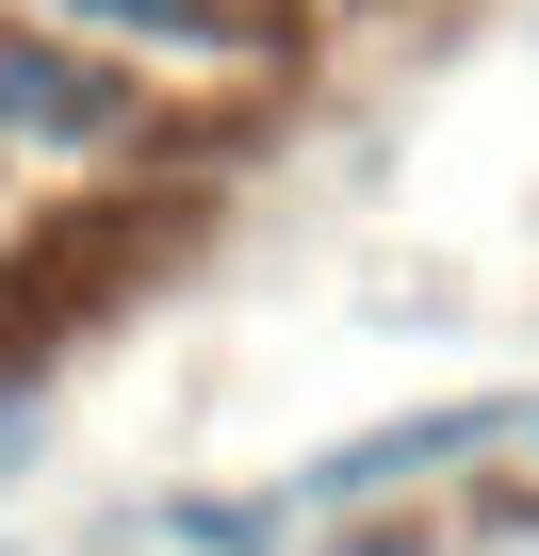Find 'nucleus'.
<instances>
[{"label": "nucleus", "instance_id": "f03ea898", "mask_svg": "<svg viewBox=\"0 0 539 556\" xmlns=\"http://www.w3.org/2000/svg\"><path fill=\"white\" fill-rule=\"evenodd\" d=\"M0 131H34V148H115V131H131V83L82 66V50L0 34Z\"/></svg>", "mask_w": 539, "mask_h": 556}, {"label": "nucleus", "instance_id": "f257e3e1", "mask_svg": "<svg viewBox=\"0 0 539 556\" xmlns=\"http://www.w3.org/2000/svg\"><path fill=\"white\" fill-rule=\"evenodd\" d=\"M474 442H539V393H474V409H425V426H360V442H328L295 475V507H376V491H409L425 458H474Z\"/></svg>", "mask_w": 539, "mask_h": 556}, {"label": "nucleus", "instance_id": "7ed1b4c3", "mask_svg": "<svg viewBox=\"0 0 539 556\" xmlns=\"http://www.w3.org/2000/svg\"><path fill=\"white\" fill-rule=\"evenodd\" d=\"M66 17H99V34H131V50H261L279 0H66Z\"/></svg>", "mask_w": 539, "mask_h": 556}]
</instances>
